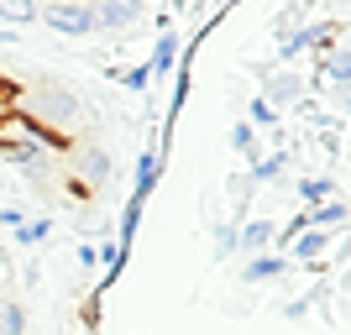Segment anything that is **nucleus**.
<instances>
[{"instance_id": "nucleus-1", "label": "nucleus", "mask_w": 351, "mask_h": 335, "mask_svg": "<svg viewBox=\"0 0 351 335\" xmlns=\"http://www.w3.org/2000/svg\"><path fill=\"white\" fill-rule=\"evenodd\" d=\"M257 100H263V105H273L278 116H289L293 105L304 100V79H299L293 69H273V73L263 79V89H257Z\"/></svg>"}, {"instance_id": "nucleus-2", "label": "nucleus", "mask_w": 351, "mask_h": 335, "mask_svg": "<svg viewBox=\"0 0 351 335\" xmlns=\"http://www.w3.org/2000/svg\"><path fill=\"white\" fill-rule=\"evenodd\" d=\"M37 21L63 37H89L95 32V11L89 5H37Z\"/></svg>"}, {"instance_id": "nucleus-3", "label": "nucleus", "mask_w": 351, "mask_h": 335, "mask_svg": "<svg viewBox=\"0 0 351 335\" xmlns=\"http://www.w3.org/2000/svg\"><path fill=\"white\" fill-rule=\"evenodd\" d=\"M73 168H79V178H73V184H79V189H105V184H110V152H105L100 142H84L79 147V158H73Z\"/></svg>"}, {"instance_id": "nucleus-4", "label": "nucleus", "mask_w": 351, "mask_h": 335, "mask_svg": "<svg viewBox=\"0 0 351 335\" xmlns=\"http://www.w3.org/2000/svg\"><path fill=\"white\" fill-rule=\"evenodd\" d=\"M330 236L325 231H304V236H293L289 241V262H299V267H315V273H330Z\"/></svg>"}, {"instance_id": "nucleus-5", "label": "nucleus", "mask_w": 351, "mask_h": 335, "mask_svg": "<svg viewBox=\"0 0 351 335\" xmlns=\"http://www.w3.org/2000/svg\"><path fill=\"white\" fill-rule=\"evenodd\" d=\"M273 236H278V225H273V220L247 215L241 225H236V251H247V257H263V251H273Z\"/></svg>"}, {"instance_id": "nucleus-6", "label": "nucleus", "mask_w": 351, "mask_h": 335, "mask_svg": "<svg viewBox=\"0 0 351 335\" xmlns=\"http://www.w3.org/2000/svg\"><path fill=\"white\" fill-rule=\"evenodd\" d=\"M95 11V32H132L142 21V5H126V0H110V5H89Z\"/></svg>"}, {"instance_id": "nucleus-7", "label": "nucleus", "mask_w": 351, "mask_h": 335, "mask_svg": "<svg viewBox=\"0 0 351 335\" xmlns=\"http://www.w3.org/2000/svg\"><path fill=\"white\" fill-rule=\"evenodd\" d=\"M293 194H299V199H304V210H309V204L336 199V194H341V178H336V173H304V178H293Z\"/></svg>"}, {"instance_id": "nucleus-8", "label": "nucleus", "mask_w": 351, "mask_h": 335, "mask_svg": "<svg viewBox=\"0 0 351 335\" xmlns=\"http://www.w3.org/2000/svg\"><path fill=\"white\" fill-rule=\"evenodd\" d=\"M226 199H231V225H241V220L252 215V199H257L252 178L247 173H231V178H226Z\"/></svg>"}, {"instance_id": "nucleus-9", "label": "nucleus", "mask_w": 351, "mask_h": 335, "mask_svg": "<svg viewBox=\"0 0 351 335\" xmlns=\"http://www.w3.org/2000/svg\"><path fill=\"white\" fill-rule=\"evenodd\" d=\"M289 273V257H278V251H263V257H252L247 267H241V283H273V277Z\"/></svg>"}, {"instance_id": "nucleus-10", "label": "nucleus", "mask_w": 351, "mask_h": 335, "mask_svg": "<svg viewBox=\"0 0 351 335\" xmlns=\"http://www.w3.org/2000/svg\"><path fill=\"white\" fill-rule=\"evenodd\" d=\"M178 69V37L173 32H158V42H152V58H147V73L152 79H162V73Z\"/></svg>"}, {"instance_id": "nucleus-11", "label": "nucleus", "mask_w": 351, "mask_h": 335, "mask_svg": "<svg viewBox=\"0 0 351 335\" xmlns=\"http://www.w3.org/2000/svg\"><path fill=\"white\" fill-rule=\"evenodd\" d=\"M283 168H293V162H289V147H283V152H267L263 162H252V168H247L252 189H257V184H283Z\"/></svg>"}, {"instance_id": "nucleus-12", "label": "nucleus", "mask_w": 351, "mask_h": 335, "mask_svg": "<svg viewBox=\"0 0 351 335\" xmlns=\"http://www.w3.org/2000/svg\"><path fill=\"white\" fill-rule=\"evenodd\" d=\"M231 152H241V158H247V168L267 158V152H263V142H257V132H252L247 121H236V126H231Z\"/></svg>"}, {"instance_id": "nucleus-13", "label": "nucleus", "mask_w": 351, "mask_h": 335, "mask_svg": "<svg viewBox=\"0 0 351 335\" xmlns=\"http://www.w3.org/2000/svg\"><path fill=\"white\" fill-rule=\"evenodd\" d=\"M37 21V5H21V0H0V27L16 32V27H32Z\"/></svg>"}, {"instance_id": "nucleus-14", "label": "nucleus", "mask_w": 351, "mask_h": 335, "mask_svg": "<svg viewBox=\"0 0 351 335\" xmlns=\"http://www.w3.org/2000/svg\"><path fill=\"white\" fill-rule=\"evenodd\" d=\"M210 247H215V262L236 257V225L231 220H215V225H210Z\"/></svg>"}, {"instance_id": "nucleus-15", "label": "nucleus", "mask_w": 351, "mask_h": 335, "mask_svg": "<svg viewBox=\"0 0 351 335\" xmlns=\"http://www.w3.org/2000/svg\"><path fill=\"white\" fill-rule=\"evenodd\" d=\"M0 335H27V309L16 299H0Z\"/></svg>"}, {"instance_id": "nucleus-16", "label": "nucleus", "mask_w": 351, "mask_h": 335, "mask_svg": "<svg viewBox=\"0 0 351 335\" xmlns=\"http://www.w3.org/2000/svg\"><path fill=\"white\" fill-rule=\"evenodd\" d=\"M16 247H43L47 236H53V220H27V225H16Z\"/></svg>"}, {"instance_id": "nucleus-17", "label": "nucleus", "mask_w": 351, "mask_h": 335, "mask_svg": "<svg viewBox=\"0 0 351 335\" xmlns=\"http://www.w3.org/2000/svg\"><path fill=\"white\" fill-rule=\"evenodd\" d=\"M116 79H121V89H132V95H142V89L152 84V73H147V63H142V69H126V73L116 69Z\"/></svg>"}, {"instance_id": "nucleus-18", "label": "nucleus", "mask_w": 351, "mask_h": 335, "mask_svg": "<svg viewBox=\"0 0 351 335\" xmlns=\"http://www.w3.org/2000/svg\"><path fill=\"white\" fill-rule=\"evenodd\" d=\"M293 27H304V11H299V5H289V11L273 16V32H278V37H289Z\"/></svg>"}, {"instance_id": "nucleus-19", "label": "nucleus", "mask_w": 351, "mask_h": 335, "mask_svg": "<svg viewBox=\"0 0 351 335\" xmlns=\"http://www.w3.org/2000/svg\"><path fill=\"white\" fill-rule=\"evenodd\" d=\"M73 262H79V277H84V273H95V267H100V251L89 247V241H79V251H73Z\"/></svg>"}, {"instance_id": "nucleus-20", "label": "nucleus", "mask_w": 351, "mask_h": 335, "mask_svg": "<svg viewBox=\"0 0 351 335\" xmlns=\"http://www.w3.org/2000/svg\"><path fill=\"white\" fill-rule=\"evenodd\" d=\"M304 314H309L304 293H299V299H289V304H283V320H304Z\"/></svg>"}]
</instances>
